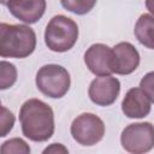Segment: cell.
<instances>
[{
    "label": "cell",
    "mask_w": 154,
    "mask_h": 154,
    "mask_svg": "<svg viewBox=\"0 0 154 154\" xmlns=\"http://www.w3.org/2000/svg\"><path fill=\"white\" fill-rule=\"evenodd\" d=\"M111 59L112 48L103 43H94L84 53V63L88 70L95 76H108L113 73Z\"/></svg>",
    "instance_id": "obj_9"
},
{
    "label": "cell",
    "mask_w": 154,
    "mask_h": 154,
    "mask_svg": "<svg viewBox=\"0 0 154 154\" xmlns=\"http://www.w3.org/2000/svg\"><path fill=\"white\" fill-rule=\"evenodd\" d=\"M0 153L1 154H29L30 147L24 140L14 137L2 143Z\"/></svg>",
    "instance_id": "obj_15"
},
{
    "label": "cell",
    "mask_w": 154,
    "mask_h": 154,
    "mask_svg": "<svg viewBox=\"0 0 154 154\" xmlns=\"http://www.w3.org/2000/svg\"><path fill=\"white\" fill-rule=\"evenodd\" d=\"M0 89L5 90L12 87L17 81V69L13 64L2 60L0 63Z\"/></svg>",
    "instance_id": "obj_13"
},
{
    "label": "cell",
    "mask_w": 154,
    "mask_h": 154,
    "mask_svg": "<svg viewBox=\"0 0 154 154\" xmlns=\"http://www.w3.org/2000/svg\"><path fill=\"white\" fill-rule=\"evenodd\" d=\"M146 7L152 14H154V0H146Z\"/></svg>",
    "instance_id": "obj_19"
},
{
    "label": "cell",
    "mask_w": 154,
    "mask_h": 154,
    "mask_svg": "<svg viewBox=\"0 0 154 154\" xmlns=\"http://www.w3.org/2000/svg\"><path fill=\"white\" fill-rule=\"evenodd\" d=\"M19 122L23 135L34 142H45L54 134L53 109L38 99H29L22 105Z\"/></svg>",
    "instance_id": "obj_1"
},
{
    "label": "cell",
    "mask_w": 154,
    "mask_h": 154,
    "mask_svg": "<svg viewBox=\"0 0 154 154\" xmlns=\"http://www.w3.org/2000/svg\"><path fill=\"white\" fill-rule=\"evenodd\" d=\"M43 153H67V148H65L60 143H52L49 147L43 149Z\"/></svg>",
    "instance_id": "obj_18"
},
{
    "label": "cell",
    "mask_w": 154,
    "mask_h": 154,
    "mask_svg": "<svg viewBox=\"0 0 154 154\" xmlns=\"http://www.w3.org/2000/svg\"><path fill=\"white\" fill-rule=\"evenodd\" d=\"M35 83L43 95L52 99H60L69 91L71 78L65 67L57 64H48L38 69Z\"/></svg>",
    "instance_id": "obj_4"
},
{
    "label": "cell",
    "mask_w": 154,
    "mask_h": 154,
    "mask_svg": "<svg viewBox=\"0 0 154 154\" xmlns=\"http://www.w3.org/2000/svg\"><path fill=\"white\" fill-rule=\"evenodd\" d=\"M120 143L129 153L141 154L152 150L154 148V125L149 122L129 124L122 131Z\"/></svg>",
    "instance_id": "obj_5"
},
{
    "label": "cell",
    "mask_w": 154,
    "mask_h": 154,
    "mask_svg": "<svg viewBox=\"0 0 154 154\" xmlns=\"http://www.w3.org/2000/svg\"><path fill=\"white\" fill-rule=\"evenodd\" d=\"M0 136L1 137H5L13 128L14 125V116L13 113L7 109L5 106H1V119H0Z\"/></svg>",
    "instance_id": "obj_16"
},
{
    "label": "cell",
    "mask_w": 154,
    "mask_h": 154,
    "mask_svg": "<svg viewBox=\"0 0 154 154\" xmlns=\"http://www.w3.org/2000/svg\"><path fill=\"white\" fill-rule=\"evenodd\" d=\"M35 48L36 34L30 26L23 24H0V55L2 58H26Z\"/></svg>",
    "instance_id": "obj_2"
},
{
    "label": "cell",
    "mask_w": 154,
    "mask_h": 154,
    "mask_svg": "<svg viewBox=\"0 0 154 154\" xmlns=\"http://www.w3.org/2000/svg\"><path fill=\"white\" fill-rule=\"evenodd\" d=\"M120 93V83L118 78L108 76H97L91 81L88 95L90 100L97 106L112 105Z\"/></svg>",
    "instance_id": "obj_7"
},
{
    "label": "cell",
    "mask_w": 154,
    "mask_h": 154,
    "mask_svg": "<svg viewBox=\"0 0 154 154\" xmlns=\"http://www.w3.org/2000/svg\"><path fill=\"white\" fill-rule=\"evenodd\" d=\"M134 34L141 45L146 48L154 49V14H141L135 24Z\"/></svg>",
    "instance_id": "obj_12"
},
{
    "label": "cell",
    "mask_w": 154,
    "mask_h": 154,
    "mask_svg": "<svg viewBox=\"0 0 154 154\" xmlns=\"http://www.w3.org/2000/svg\"><path fill=\"white\" fill-rule=\"evenodd\" d=\"M46 5V0H10L6 6L17 19L34 24L45 14Z\"/></svg>",
    "instance_id": "obj_10"
},
{
    "label": "cell",
    "mask_w": 154,
    "mask_h": 154,
    "mask_svg": "<svg viewBox=\"0 0 154 154\" xmlns=\"http://www.w3.org/2000/svg\"><path fill=\"white\" fill-rule=\"evenodd\" d=\"M70 131L78 144L94 146L103 138L105 124L94 113H82L73 119Z\"/></svg>",
    "instance_id": "obj_6"
},
{
    "label": "cell",
    "mask_w": 154,
    "mask_h": 154,
    "mask_svg": "<svg viewBox=\"0 0 154 154\" xmlns=\"http://www.w3.org/2000/svg\"><path fill=\"white\" fill-rule=\"evenodd\" d=\"M140 88L147 94L150 101L154 102V71H150L142 77L140 82Z\"/></svg>",
    "instance_id": "obj_17"
},
{
    "label": "cell",
    "mask_w": 154,
    "mask_h": 154,
    "mask_svg": "<svg viewBox=\"0 0 154 154\" xmlns=\"http://www.w3.org/2000/svg\"><path fill=\"white\" fill-rule=\"evenodd\" d=\"M0 1H1V4H2V5H7V2H8L10 0H0Z\"/></svg>",
    "instance_id": "obj_20"
},
{
    "label": "cell",
    "mask_w": 154,
    "mask_h": 154,
    "mask_svg": "<svg viewBox=\"0 0 154 154\" xmlns=\"http://www.w3.org/2000/svg\"><path fill=\"white\" fill-rule=\"evenodd\" d=\"M78 40V25L77 23L64 16H54L47 24L45 30L46 46L58 53L70 51Z\"/></svg>",
    "instance_id": "obj_3"
},
{
    "label": "cell",
    "mask_w": 154,
    "mask_h": 154,
    "mask_svg": "<svg viewBox=\"0 0 154 154\" xmlns=\"http://www.w3.org/2000/svg\"><path fill=\"white\" fill-rule=\"evenodd\" d=\"M152 101L141 88H131L122 101V111L128 118L140 119L149 114Z\"/></svg>",
    "instance_id": "obj_11"
},
{
    "label": "cell",
    "mask_w": 154,
    "mask_h": 154,
    "mask_svg": "<svg viewBox=\"0 0 154 154\" xmlns=\"http://www.w3.org/2000/svg\"><path fill=\"white\" fill-rule=\"evenodd\" d=\"M140 65V53L130 42H119L112 48L111 69L117 75H130Z\"/></svg>",
    "instance_id": "obj_8"
},
{
    "label": "cell",
    "mask_w": 154,
    "mask_h": 154,
    "mask_svg": "<svg viewBox=\"0 0 154 154\" xmlns=\"http://www.w3.org/2000/svg\"><path fill=\"white\" fill-rule=\"evenodd\" d=\"M60 2L65 10L82 16L87 14L94 8L96 0H60Z\"/></svg>",
    "instance_id": "obj_14"
}]
</instances>
